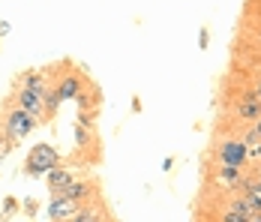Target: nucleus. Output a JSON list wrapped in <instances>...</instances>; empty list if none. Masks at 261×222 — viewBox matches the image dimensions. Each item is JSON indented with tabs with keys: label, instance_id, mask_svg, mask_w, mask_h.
<instances>
[{
	"label": "nucleus",
	"instance_id": "f257e3e1",
	"mask_svg": "<svg viewBox=\"0 0 261 222\" xmlns=\"http://www.w3.org/2000/svg\"><path fill=\"white\" fill-rule=\"evenodd\" d=\"M39 124L24 114L21 108H15V105H3V117H0V144H3V153H9V150H15L21 141H24L30 132H36Z\"/></svg>",
	"mask_w": 261,
	"mask_h": 222
},
{
	"label": "nucleus",
	"instance_id": "6ab92c4d",
	"mask_svg": "<svg viewBox=\"0 0 261 222\" xmlns=\"http://www.w3.org/2000/svg\"><path fill=\"white\" fill-rule=\"evenodd\" d=\"M21 210H24L27 216L33 219V216L39 213V201H36V198H24V201H21Z\"/></svg>",
	"mask_w": 261,
	"mask_h": 222
},
{
	"label": "nucleus",
	"instance_id": "6e6552de",
	"mask_svg": "<svg viewBox=\"0 0 261 222\" xmlns=\"http://www.w3.org/2000/svg\"><path fill=\"white\" fill-rule=\"evenodd\" d=\"M12 87L18 90H33V93H45L51 87V72L48 69H21V72L12 78Z\"/></svg>",
	"mask_w": 261,
	"mask_h": 222
},
{
	"label": "nucleus",
	"instance_id": "4be33fe9",
	"mask_svg": "<svg viewBox=\"0 0 261 222\" xmlns=\"http://www.w3.org/2000/svg\"><path fill=\"white\" fill-rule=\"evenodd\" d=\"M174 165H177V159H174V156H165V159H162V171H165V174L174 171Z\"/></svg>",
	"mask_w": 261,
	"mask_h": 222
},
{
	"label": "nucleus",
	"instance_id": "aec40b11",
	"mask_svg": "<svg viewBox=\"0 0 261 222\" xmlns=\"http://www.w3.org/2000/svg\"><path fill=\"white\" fill-rule=\"evenodd\" d=\"M198 48L201 51L210 48V27H201V30H198Z\"/></svg>",
	"mask_w": 261,
	"mask_h": 222
},
{
	"label": "nucleus",
	"instance_id": "9d476101",
	"mask_svg": "<svg viewBox=\"0 0 261 222\" xmlns=\"http://www.w3.org/2000/svg\"><path fill=\"white\" fill-rule=\"evenodd\" d=\"M79 177H81V174L75 171L72 165H66V162H63V165H57V168H51V171L45 174V186H48V192H51V195H57V192H63L69 183H75Z\"/></svg>",
	"mask_w": 261,
	"mask_h": 222
},
{
	"label": "nucleus",
	"instance_id": "bb28decb",
	"mask_svg": "<svg viewBox=\"0 0 261 222\" xmlns=\"http://www.w3.org/2000/svg\"><path fill=\"white\" fill-rule=\"evenodd\" d=\"M249 222H261V213H252V216H249Z\"/></svg>",
	"mask_w": 261,
	"mask_h": 222
},
{
	"label": "nucleus",
	"instance_id": "39448f33",
	"mask_svg": "<svg viewBox=\"0 0 261 222\" xmlns=\"http://www.w3.org/2000/svg\"><path fill=\"white\" fill-rule=\"evenodd\" d=\"M225 111L231 114L234 124H255L261 117V102L249 93V87H240L234 96H228Z\"/></svg>",
	"mask_w": 261,
	"mask_h": 222
},
{
	"label": "nucleus",
	"instance_id": "423d86ee",
	"mask_svg": "<svg viewBox=\"0 0 261 222\" xmlns=\"http://www.w3.org/2000/svg\"><path fill=\"white\" fill-rule=\"evenodd\" d=\"M45 93H33V90H18V87H12V93L6 96L9 105H15V108H21L24 114H30L36 124L42 126L48 117H45Z\"/></svg>",
	"mask_w": 261,
	"mask_h": 222
},
{
	"label": "nucleus",
	"instance_id": "4468645a",
	"mask_svg": "<svg viewBox=\"0 0 261 222\" xmlns=\"http://www.w3.org/2000/svg\"><path fill=\"white\" fill-rule=\"evenodd\" d=\"M66 222H114V219H111V213H108V207L102 201H90V204H84L79 213Z\"/></svg>",
	"mask_w": 261,
	"mask_h": 222
},
{
	"label": "nucleus",
	"instance_id": "f3484780",
	"mask_svg": "<svg viewBox=\"0 0 261 222\" xmlns=\"http://www.w3.org/2000/svg\"><path fill=\"white\" fill-rule=\"evenodd\" d=\"M42 99H45V117H48V120H54V117H57V111H60V105H63V102H60V96L54 93V87H48Z\"/></svg>",
	"mask_w": 261,
	"mask_h": 222
},
{
	"label": "nucleus",
	"instance_id": "a211bd4d",
	"mask_svg": "<svg viewBox=\"0 0 261 222\" xmlns=\"http://www.w3.org/2000/svg\"><path fill=\"white\" fill-rule=\"evenodd\" d=\"M231 135H234V138H240L246 147H252V144H258V141H261L258 135H255V129H252L249 124H243L240 129H231Z\"/></svg>",
	"mask_w": 261,
	"mask_h": 222
},
{
	"label": "nucleus",
	"instance_id": "cd10ccee",
	"mask_svg": "<svg viewBox=\"0 0 261 222\" xmlns=\"http://www.w3.org/2000/svg\"><path fill=\"white\" fill-rule=\"evenodd\" d=\"M0 153H3V144H0Z\"/></svg>",
	"mask_w": 261,
	"mask_h": 222
},
{
	"label": "nucleus",
	"instance_id": "20e7f679",
	"mask_svg": "<svg viewBox=\"0 0 261 222\" xmlns=\"http://www.w3.org/2000/svg\"><path fill=\"white\" fill-rule=\"evenodd\" d=\"M246 180V168H234V165H210L207 162V174H204V183L207 189L219 192V195H228L237 192Z\"/></svg>",
	"mask_w": 261,
	"mask_h": 222
},
{
	"label": "nucleus",
	"instance_id": "f8f14e48",
	"mask_svg": "<svg viewBox=\"0 0 261 222\" xmlns=\"http://www.w3.org/2000/svg\"><path fill=\"white\" fill-rule=\"evenodd\" d=\"M219 207H222V210H231V213H240V216L258 213V207L252 204V198L246 195V192H228V195H222Z\"/></svg>",
	"mask_w": 261,
	"mask_h": 222
},
{
	"label": "nucleus",
	"instance_id": "7ed1b4c3",
	"mask_svg": "<svg viewBox=\"0 0 261 222\" xmlns=\"http://www.w3.org/2000/svg\"><path fill=\"white\" fill-rule=\"evenodd\" d=\"M57 165H63V156H60V150L54 147V144H33V147L27 150L24 156V168L21 171L27 177H45V174L57 168Z\"/></svg>",
	"mask_w": 261,
	"mask_h": 222
},
{
	"label": "nucleus",
	"instance_id": "f03ea898",
	"mask_svg": "<svg viewBox=\"0 0 261 222\" xmlns=\"http://www.w3.org/2000/svg\"><path fill=\"white\" fill-rule=\"evenodd\" d=\"M246 144L234 138L231 132H222L213 147H210V165H234V168H249V156H246Z\"/></svg>",
	"mask_w": 261,
	"mask_h": 222
},
{
	"label": "nucleus",
	"instance_id": "5701e85b",
	"mask_svg": "<svg viewBox=\"0 0 261 222\" xmlns=\"http://www.w3.org/2000/svg\"><path fill=\"white\" fill-rule=\"evenodd\" d=\"M9 30H12L9 21H0V39H3V36H9Z\"/></svg>",
	"mask_w": 261,
	"mask_h": 222
},
{
	"label": "nucleus",
	"instance_id": "ddd939ff",
	"mask_svg": "<svg viewBox=\"0 0 261 222\" xmlns=\"http://www.w3.org/2000/svg\"><path fill=\"white\" fill-rule=\"evenodd\" d=\"M99 102H102L99 87H96V84H87L79 96H75V108H79V114H93V117H99Z\"/></svg>",
	"mask_w": 261,
	"mask_h": 222
},
{
	"label": "nucleus",
	"instance_id": "393cba45",
	"mask_svg": "<svg viewBox=\"0 0 261 222\" xmlns=\"http://www.w3.org/2000/svg\"><path fill=\"white\" fill-rule=\"evenodd\" d=\"M249 126L255 129V135H258V138H261V117H258V120H255V124H249Z\"/></svg>",
	"mask_w": 261,
	"mask_h": 222
},
{
	"label": "nucleus",
	"instance_id": "412c9836",
	"mask_svg": "<svg viewBox=\"0 0 261 222\" xmlns=\"http://www.w3.org/2000/svg\"><path fill=\"white\" fill-rule=\"evenodd\" d=\"M246 87H249V93H252V96H255V99L261 102V72L255 75V78H252V81H249Z\"/></svg>",
	"mask_w": 261,
	"mask_h": 222
},
{
	"label": "nucleus",
	"instance_id": "a878e982",
	"mask_svg": "<svg viewBox=\"0 0 261 222\" xmlns=\"http://www.w3.org/2000/svg\"><path fill=\"white\" fill-rule=\"evenodd\" d=\"M249 168L255 171V177H261V162H258V165H249Z\"/></svg>",
	"mask_w": 261,
	"mask_h": 222
},
{
	"label": "nucleus",
	"instance_id": "dca6fc26",
	"mask_svg": "<svg viewBox=\"0 0 261 222\" xmlns=\"http://www.w3.org/2000/svg\"><path fill=\"white\" fill-rule=\"evenodd\" d=\"M18 210H21V201H18L15 195H6V198H3V204H0V222L12 219Z\"/></svg>",
	"mask_w": 261,
	"mask_h": 222
},
{
	"label": "nucleus",
	"instance_id": "2eb2a0df",
	"mask_svg": "<svg viewBox=\"0 0 261 222\" xmlns=\"http://www.w3.org/2000/svg\"><path fill=\"white\" fill-rule=\"evenodd\" d=\"M72 138H75V144H79L81 150H87V147H99V141H96V126H87V124H81V120H75V126H72Z\"/></svg>",
	"mask_w": 261,
	"mask_h": 222
},
{
	"label": "nucleus",
	"instance_id": "1a4fd4ad",
	"mask_svg": "<svg viewBox=\"0 0 261 222\" xmlns=\"http://www.w3.org/2000/svg\"><path fill=\"white\" fill-rule=\"evenodd\" d=\"M57 195L72 198V201H79V204L99 201V180H93V177H79L75 183H69V186H66L63 192H57Z\"/></svg>",
	"mask_w": 261,
	"mask_h": 222
},
{
	"label": "nucleus",
	"instance_id": "b1692460",
	"mask_svg": "<svg viewBox=\"0 0 261 222\" xmlns=\"http://www.w3.org/2000/svg\"><path fill=\"white\" fill-rule=\"evenodd\" d=\"M252 36L258 39V45H261V21H258V24H255V30H252Z\"/></svg>",
	"mask_w": 261,
	"mask_h": 222
},
{
	"label": "nucleus",
	"instance_id": "9b49d317",
	"mask_svg": "<svg viewBox=\"0 0 261 222\" xmlns=\"http://www.w3.org/2000/svg\"><path fill=\"white\" fill-rule=\"evenodd\" d=\"M81 207H84V204L72 201V198L51 195V198H48V219H51V222H66V219H72Z\"/></svg>",
	"mask_w": 261,
	"mask_h": 222
},
{
	"label": "nucleus",
	"instance_id": "0eeeda50",
	"mask_svg": "<svg viewBox=\"0 0 261 222\" xmlns=\"http://www.w3.org/2000/svg\"><path fill=\"white\" fill-rule=\"evenodd\" d=\"M87 84H90V78L72 66V69H66L63 75H57L51 87H54V93L60 96V102H75V96H79Z\"/></svg>",
	"mask_w": 261,
	"mask_h": 222
}]
</instances>
